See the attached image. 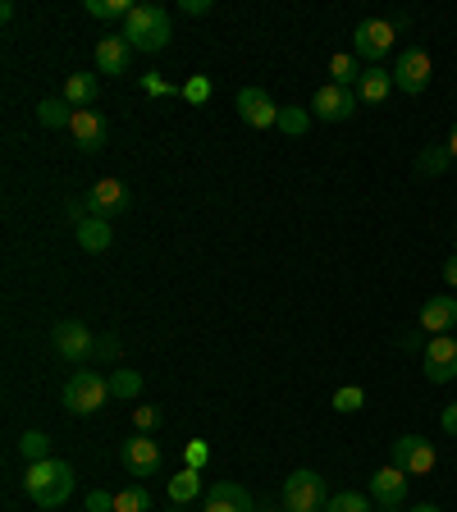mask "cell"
I'll use <instances>...</instances> for the list:
<instances>
[{"instance_id": "cell-35", "label": "cell", "mask_w": 457, "mask_h": 512, "mask_svg": "<svg viewBox=\"0 0 457 512\" xmlns=\"http://www.w3.org/2000/svg\"><path fill=\"white\" fill-rule=\"evenodd\" d=\"M64 215H69V224H83V220H92V211H87V197H69V202H64Z\"/></svg>"}, {"instance_id": "cell-2", "label": "cell", "mask_w": 457, "mask_h": 512, "mask_svg": "<svg viewBox=\"0 0 457 512\" xmlns=\"http://www.w3.org/2000/svg\"><path fill=\"white\" fill-rule=\"evenodd\" d=\"M133 51H165V42H170V10L165 5H138V10L124 19V32H119Z\"/></svg>"}, {"instance_id": "cell-32", "label": "cell", "mask_w": 457, "mask_h": 512, "mask_svg": "<svg viewBox=\"0 0 457 512\" xmlns=\"http://www.w3.org/2000/svg\"><path fill=\"white\" fill-rule=\"evenodd\" d=\"M362 407H366V394L357 389V384H343L339 394H334V412L348 416V412H362Z\"/></svg>"}, {"instance_id": "cell-24", "label": "cell", "mask_w": 457, "mask_h": 512, "mask_svg": "<svg viewBox=\"0 0 457 512\" xmlns=\"http://www.w3.org/2000/svg\"><path fill=\"white\" fill-rule=\"evenodd\" d=\"M138 394H142V375L133 371V366H119V371L110 375V398H124V403H133Z\"/></svg>"}, {"instance_id": "cell-28", "label": "cell", "mask_w": 457, "mask_h": 512, "mask_svg": "<svg viewBox=\"0 0 457 512\" xmlns=\"http://www.w3.org/2000/svg\"><path fill=\"white\" fill-rule=\"evenodd\" d=\"M19 453H23V462H46L51 458V439H46L42 430H23Z\"/></svg>"}, {"instance_id": "cell-41", "label": "cell", "mask_w": 457, "mask_h": 512, "mask_svg": "<svg viewBox=\"0 0 457 512\" xmlns=\"http://www.w3.org/2000/svg\"><path fill=\"white\" fill-rule=\"evenodd\" d=\"M444 284H448V288H457V252L448 256V266H444Z\"/></svg>"}, {"instance_id": "cell-9", "label": "cell", "mask_w": 457, "mask_h": 512, "mask_svg": "<svg viewBox=\"0 0 457 512\" xmlns=\"http://www.w3.org/2000/svg\"><path fill=\"white\" fill-rule=\"evenodd\" d=\"M435 462H439V453H435L430 439H421V435L394 439V467L398 471H407V476H426V471H435Z\"/></svg>"}, {"instance_id": "cell-6", "label": "cell", "mask_w": 457, "mask_h": 512, "mask_svg": "<svg viewBox=\"0 0 457 512\" xmlns=\"http://www.w3.org/2000/svg\"><path fill=\"white\" fill-rule=\"evenodd\" d=\"M430 51H421V46H407L403 55H398V64H394V87L398 92H407V96H421L430 87Z\"/></svg>"}, {"instance_id": "cell-13", "label": "cell", "mask_w": 457, "mask_h": 512, "mask_svg": "<svg viewBox=\"0 0 457 512\" xmlns=\"http://www.w3.org/2000/svg\"><path fill=\"white\" fill-rule=\"evenodd\" d=\"M87 211L101 215V220H115V215L128 211V188L119 179H101L87 188Z\"/></svg>"}, {"instance_id": "cell-45", "label": "cell", "mask_w": 457, "mask_h": 512, "mask_svg": "<svg viewBox=\"0 0 457 512\" xmlns=\"http://www.w3.org/2000/svg\"><path fill=\"white\" fill-rule=\"evenodd\" d=\"M453 252H457V238H453Z\"/></svg>"}, {"instance_id": "cell-11", "label": "cell", "mask_w": 457, "mask_h": 512, "mask_svg": "<svg viewBox=\"0 0 457 512\" xmlns=\"http://www.w3.org/2000/svg\"><path fill=\"white\" fill-rule=\"evenodd\" d=\"M457 375V334H435L426 343V380L448 384Z\"/></svg>"}, {"instance_id": "cell-20", "label": "cell", "mask_w": 457, "mask_h": 512, "mask_svg": "<svg viewBox=\"0 0 457 512\" xmlns=\"http://www.w3.org/2000/svg\"><path fill=\"white\" fill-rule=\"evenodd\" d=\"M74 238H78V247H83V252H106L110 243H115V229H110V220H101V215H92V220H83L74 229Z\"/></svg>"}, {"instance_id": "cell-23", "label": "cell", "mask_w": 457, "mask_h": 512, "mask_svg": "<svg viewBox=\"0 0 457 512\" xmlns=\"http://www.w3.org/2000/svg\"><path fill=\"white\" fill-rule=\"evenodd\" d=\"M362 74L366 69H357V55H348V51H339V55H330V83L334 87H357L362 83Z\"/></svg>"}, {"instance_id": "cell-38", "label": "cell", "mask_w": 457, "mask_h": 512, "mask_svg": "<svg viewBox=\"0 0 457 512\" xmlns=\"http://www.w3.org/2000/svg\"><path fill=\"white\" fill-rule=\"evenodd\" d=\"M101 357H106V362H115V357H119V339L101 334V339H96V362H101Z\"/></svg>"}, {"instance_id": "cell-34", "label": "cell", "mask_w": 457, "mask_h": 512, "mask_svg": "<svg viewBox=\"0 0 457 512\" xmlns=\"http://www.w3.org/2000/svg\"><path fill=\"white\" fill-rule=\"evenodd\" d=\"M156 426H160V412H156V407H147V403L133 407V435H151Z\"/></svg>"}, {"instance_id": "cell-30", "label": "cell", "mask_w": 457, "mask_h": 512, "mask_svg": "<svg viewBox=\"0 0 457 512\" xmlns=\"http://www.w3.org/2000/svg\"><path fill=\"white\" fill-rule=\"evenodd\" d=\"M151 508V494L142 485H128V490L115 494V512H147Z\"/></svg>"}, {"instance_id": "cell-43", "label": "cell", "mask_w": 457, "mask_h": 512, "mask_svg": "<svg viewBox=\"0 0 457 512\" xmlns=\"http://www.w3.org/2000/svg\"><path fill=\"white\" fill-rule=\"evenodd\" d=\"M444 147H448V156L457 160V124H453V133H448V142H444Z\"/></svg>"}, {"instance_id": "cell-5", "label": "cell", "mask_w": 457, "mask_h": 512, "mask_svg": "<svg viewBox=\"0 0 457 512\" xmlns=\"http://www.w3.org/2000/svg\"><path fill=\"white\" fill-rule=\"evenodd\" d=\"M51 348L60 352L64 362L83 366V362H92L96 357V334L87 330L83 320H60V325L51 330Z\"/></svg>"}, {"instance_id": "cell-15", "label": "cell", "mask_w": 457, "mask_h": 512, "mask_svg": "<svg viewBox=\"0 0 457 512\" xmlns=\"http://www.w3.org/2000/svg\"><path fill=\"white\" fill-rule=\"evenodd\" d=\"M124 467H128V476H156L160 471V444L151 435H133V439H124Z\"/></svg>"}, {"instance_id": "cell-33", "label": "cell", "mask_w": 457, "mask_h": 512, "mask_svg": "<svg viewBox=\"0 0 457 512\" xmlns=\"http://www.w3.org/2000/svg\"><path fill=\"white\" fill-rule=\"evenodd\" d=\"M183 101H192V106H206V101H211V78H206V74H192L188 83H183Z\"/></svg>"}, {"instance_id": "cell-44", "label": "cell", "mask_w": 457, "mask_h": 512, "mask_svg": "<svg viewBox=\"0 0 457 512\" xmlns=\"http://www.w3.org/2000/svg\"><path fill=\"white\" fill-rule=\"evenodd\" d=\"M412 512H444V508H435V503H421V508H412Z\"/></svg>"}, {"instance_id": "cell-10", "label": "cell", "mask_w": 457, "mask_h": 512, "mask_svg": "<svg viewBox=\"0 0 457 512\" xmlns=\"http://www.w3.org/2000/svg\"><path fill=\"white\" fill-rule=\"evenodd\" d=\"M371 503L375 512H398L407 503V471L398 467H380L371 476Z\"/></svg>"}, {"instance_id": "cell-31", "label": "cell", "mask_w": 457, "mask_h": 512, "mask_svg": "<svg viewBox=\"0 0 457 512\" xmlns=\"http://www.w3.org/2000/svg\"><path fill=\"white\" fill-rule=\"evenodd\" d=\"M375 503L366 499V494H357V490H343V494H334L330 503H325V512H371Z\"/></svg>"}, {"instance_id": "cell-40", "label": "cell", "mask_w": 457, "mask_h": 512, "mask_svg": "<svg viewBox=\"0 0 457 512\" xmlns=\"http://www.w3.org/2000/svg\"><path fill=\"white\" fill-rule=\"evenodd\" d=\"M439 426H444L448 435H457V403H448V407H444V416H439Z\"/></svg>"}, {"instance_id": "cell-18", "label": "cell", "mask_w": 457, "mask_h": 512, "mask_svg": "<svg viewBox=\"0 0 457 512\" xmlns=\"http://www.w3.org/2000/svg\"><path fill=\"white\" fill-rule=\"evenodd\" d=\"M206 512H252V494L238 480H215L206 494Z\"/></svg>"}, {"instance_id": "cell-14", "label": "cell", "mask_w": 457, "mask_h": 512, "mask_svg": "<svg viewBox=\"0 0 457 512\" xmlns=\"http://www.w3.org/2000/svg\"><path fill=\"white\" fill-rule=\"evenodd\" d=\"M238 115L252 128H279V106L261 87H243V92H238Z\"/></svg>"}, {"instance_id": "cell-22", "label": "cell", "mask_w": 457, "mask_h": 512, "mask_svg": "<svg viewBox=\"0 0 457 512\" xmlns=\"http://www.w3.org/2000/svg\"><path fill=\"white\" fill-rule=\"evenodd\" d=\"M192 499H202V471L183 467L179 476H170V503H192Z\"/></svg>"}, {"instance_id": "cell-26", "label": "cell", "mask_w": 457, "mask_h": 512, "mask_svg": "<svg viewBox=\"0 0 457 512\" xmlns=\"http://www.w3.org/2000/svg\"><path fill=\"white\" fill-rule=\"evenodd\" d=\"M307 128H311V106H284V110H279V133L302 138Z\"/></svg>"}, {"instance_id": "cell-3", "label": "cell", "mask_w": 457, "mask_h": 512, "mask_svg": "<svg viewBox=\"0 0 457 512\" xmlns=\"http://www.w3.org/2000/svg\"><path fill=\"white\" fill-rule=\"evenodd\" d=\"M106 398H110V380H101V371H87V366H78V371L69 375V384H64V407L74 416L101 412Z\"/></svg>"}, {"instance_id": "cell-4", "label": "cell", "mask_w": 457, "mask_h": 512, "mask_svg": "<svg viewBox=\"0 0 457 512\" xmlns=\"http://www.w3.org/2000/svg\"><path fill=\"white\" fill-rule=\"evenodd\" d=\"M330 494H325V476L311 467H298L284 480V508L288 512H325Z\"/></svg>"}, {"instance_id": "cell-29", "label": "cell", "mask_w": 457, "mask_h": 512, "mask_svg": "<svg viewBox=\"0 0 457 512\" xmlns=\"http://www.w3.org/2000/svg\"><path fill=\"white\" fill-rule=\"evenodd\" d=\"M448 147H426L421 151V156H416V174H421V179H426V174H444L448 170Z\"/></svg>"}, {"instance_id": "cell-36", "label": "cell", "mask_w": 457, "mask_h": 512, "mask_svg": "<svg viewBox=\"0 0 457 512\" xmlns=\"http://www.w3.org/2000/svg\"><path fill=\"white\" fill-rule=\"evenodd\" d=\"M142 92H151V96H174V92H179L183 96V87H174V83H165V78L147 74V78H142Z\"/></svg>"}, {"instance_id": "cell-27", "label": "cell", "mask_w": 457, "mask_h": 512, "mask_svg": "<svg viewBox=\"0 0 457 512\" xmlns=\"http://www.w3.org/2000/svg\"><path fill=\"white\" fill-rule=\"evenodd\" d=\"M83 10L92 14V19H128L138 5H133V0H87Z\"/></svg>"}, {"instance_id": "cell-16", "label": "cell", "mask_w": 457, "mask_h": 512, "mask_svg": "<svg viewBox=\"0 0 457 512\" xmlns=\"http://www.w3.org/2000/svg\"><path fill=\"white\" fill-rule=\"evenodd\" d=\"M96 69L106 78H124L128 69H133V46H128L124 37H101V42H96Z\"/></svg>"}, {"instance_id": "cell-37", "label": "cell", "mask_w": 457, "mask_h": 512, "mask_svg": "<svg viewBox=\"0 0 457 512\" xmlns=\"http://www.w3.org/2000/svg\"><path fill=\"white\" fill-rule=\"evenodd\" d=\"M87 512H115V494L92 490V494H87Z\"/></svg>"}, {"instance_id": "cell-7", "label": "cell", "mask_w": 457, "mask_h": 512, "mask_svg": "<svg viewBox=\"0 0 457 512\" xmlns=\"http://www.w3.org/2000/svg\"><path fill=\"white\" fill-rule=\"evenodd\" d=\"M394 32L398 23L389 19H362L357 23V32H352V42H357V60H384V55L394 51Z\"/></svg>"}, {"instance_id": "cell-39", "label": "cell", "mask_w": 457, "mask_h": 512, "mask_svg": "<svg viewBox=\"0 0 457 512\" xmlns=\"http://www.w3.org/2000/svg\"><path fill=\"white\" fill-rule=\"evenodd\" d=\"M206 458H211V448H206L202 439H192V444H188V467L202 471V462H206Z\"/></svg>"}, {"instance_id": "cell-8", "label": "cell", "mask_w": 457, "mask_h": 512, "mask_svg": "<svg viewBox=\"0 0 457 512\" xmlns=\"http://www.w3.org/2000/svg\"><path fill=\"white\" fill-rule=\"evenodd\" d=\"M357 115V92H348V87H316V96H311V119H325V124H343V119Z\"/></svg>"}, {"instance_id": "cell-42", "label": "cell", "mask_w": 457, "mask_h": 512, "mask_svg": "<svg viewBox=\"0 0 457 512\" xmlns=\"http://www.w3.org/2000/svg\"><path fill=\"white\" fill-rule=\"evenodd\" d=\"M211 10V0H183V14H206Z\"/></svg>"}, {"instance_id": "cell-17", "label": "cell", "mask_w": 457, "mask_h": 512, "mask_svg": "<svg viewBox=\"0 0 457 512\" xmlns=\"http://www.w3.org/2000/svg\"><path fill=\"white\" fill-rule=\"evenodd\" d=\"M421 330H426L430 339L457 330V298L453 293H439V298H430L426 307H421Z\"/></svg>"}, {"instance_id": "cell-21", "label": "cell", "mask_w": 457, "mask_h": 512, "mask_svg": "<svg viewBox=\"0 0 457 512\" xmlns=\"http://www.w3.org/2000/svg\"><path fill=\"white\" fill-rule=\"evenodd\" d=\"M389 92H394V69H380V64H371V69L362 74V83H357V96H362L366 106H380Z\"/></svg>"}, {"instance_id": "cell-12", "label": "cell", "mask_w": 457, "mask_h": 512, "mask_svg": "<svg viewBox=\"0 0 457 512\" xmlns=\"http://www.w3.org/2000/svg\"><path fill=\"white\" fill-rule=\"evenodd\" d=\"M69 133H74L78 151H87V156H96V151L106 147V138H110L106 115H101V110H74V119H69Z\"/></svg>"}, {"instance_id": "cell-19", "label": "cell", "mask_w": 457, "mask_h": 512, "mask_svg": "<svg viewBox=\"0 0 457 512\" xmlns=\"http://www.w3.org/2000/svg\"><path fill=\"white\" fill-rule=\"evenodd\" d=\"M96 96H101V78L96 74H69L64 78V101L74 110H96Z\"/></svg>"}, {"instance_id": "cell-1", "label": "cell", "mask_w": 457, "mask_h": 512, "mask_svg": "<svg viewBox=\"0 0 457 512\" xmlns=\"http://www.w3.org/2000/svg\"><path fill=\"white\" fill-rule=\"evenodd\" d=\"M23 490L37 508H64V499L74 494V467L60 458H46V462H28V476H23Z\"/></svg>"}, {"instance_id": "cell-25", "label": "cell", "mask_w": 457, "mask_h": 512, "mask_svg": "<svg viewBox=\"0 0 457 512\" xmlns=\"http://www.w3.org/2000/svg\"><path fill=\"white\" fill-rule=\"evenodd\" d=\"M37 119H42L46 128H64L69 119H74V106H69L64 96H46L42 106H37Z\"/></svg>"}]
</instances>
